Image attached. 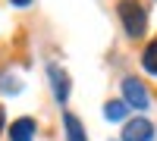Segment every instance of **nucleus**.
<instances>
[{
    "label": "nucleus",
    "instance_id": "obj_1",
    "mask_svg": "<svg viewBox=\"0 0 157 141\" xmlns=\"http://www.w3.org/2000/svg\"><path fill=\"white\" fill-rule=\"evenodd\" d=\"M120 19H123L126 32L132 38H141L145 28H148V13L138 0H120Z\"/></svg>",
    "mask_w": 157,
    "mask_h": 141
},
{
    "label": "nucleus",
    "instance_id": "obj_2",
    "mask_svg": "<svg viewBox=\"0 0 157 141\" xmlns=\"http://www.w3.org/2000/svg\"><path fill=\"white\" fill-rule=\"evenodd\" d=\"M123 97H126V104L135 107V110H148V104H151L145 85H141L138 79H126V82H123Z\"/></svg>",
    "mask_w": 157,
    "mask_h": 141
},
{
    "label": "nucleus",
    "instance_id": "obj_3",
    "mask_svg": "<svg viewBox=\"0 0 157 141\" xmlns=\"http://www.w3.org/2000/svg\"><path fill=\"white\" fill-rule=\"evenodd\" d=\"M154 138V125L148 122V119H129L126 125H123V141H151Z\"/></svg>",
    "mask_w": 157,
    "mask_h": 141
},
{
    "label": "nucleus",
    "instance_id": "obj_4",
    "mask_svg": "<svg viewBox=\"0 0 157 141\" xmlns=\"http://www.w3.org/2000/svg\"><path fill=\"white\" fill-rule=\"evenodd\" d=\"M47 75H50L54 97L60 100V104H66V97H69V79H66V72H63L60 66H47Z\"/></svg>",
    "mask_w": 157,
    "mask_h": 141
},
{
    "label": "nucleus",
    "instance_id": "obj_5",
    "mask_svg": "<svg viewBox=\"0 0 157 141\" xmlns=\"http://www.w3.org/2000/svg\"><path fill=\"white\" fill-rule=\"evenodd\" d=\"M32 138H35V119L22 116L10 125V141H32Z\"/></svg>",
    "mask_w": 157,
    "mask_h": 141
},
{
    "label": "nucleus",
    "instance_id": "obj_6",
    "mask_svg": "<svg viewBox=\"0 0 157 141\" xmlns=\"http://www.w3.org/2000/svg\"><path fill=\"white\" fill-rule=\"evenodd\" d=\"M63 125H66V141H85V129H82V122H78L72 113L63 116Z\"/></svg>",
    "mask_w": 157,
    "mask_h": 141
},
{
    "label": "nucleus",
    "instance_id": "obj_7",
    "mask_svg": "<svg viewBox=\"0 0 157 141\" xmlns=\"http://www.w3.org/2000/svg\"><path fill=\"white\" fill-rule=\"evenodd\" d=\"M126 113H129V104H126V100H110V104L104 107V116H107L110 122H120V119H126Z\"/></svg>",
    "mask_w": 157,
    "mask_h": 141
},
{
    "label": "nucleus",
    "instance_id": "obj_8",
    "mask_svg": "<svg viewBox=\"0 0 157 141\" xmlns=\"http://www.w3.org/2000/svg\"><path fill=\"white\" fill-rule=\"evenodd\" d=\"M141 66H145L151 75H157V41H151L145 47V54H141Z\"/></svg>",
    "mask_w": 157,
    "mask_h": 141
},
{
    "label": "nucleus",
    "instance_id": "obj_9",
    "mask_svg": "<svg viewBox=\"0 0 157 141\" xmlns=\"http://www.w3.org/2000/svg\"><path fill=\"white\" fill-rule=\"evenodd\" d=\"M10 3H13V6H29L32 0H10Z\"/></svg>",
    "mask_w": 157,
    "mask_h": 141
}]
</instances>
